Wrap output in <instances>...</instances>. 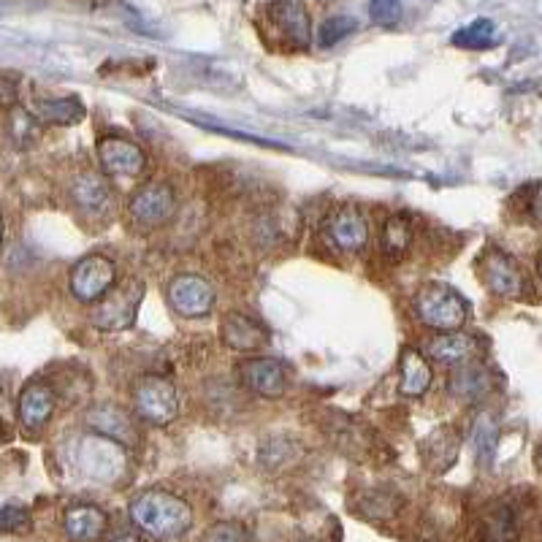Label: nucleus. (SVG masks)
I'll use <instances>...</instances> for the list:
<instances>
[{"instance_id":"obj_29","label":"nucleus","mask_w":542,"mask_h":542,"mask_svg":"<svg viewBox=\"0 0 542 542\" xmlns=\"http://www.w3.org/2000/svg\"><path fill=\"white\" fill-rule=\"evenodd\" d=\"M369 14L380 25V28H391L402 19V0H372L369 3Z\"/></svg>"},{"instance_id":"obj_32","label":"nucleus","mask_w":542,"mask_h":542,"mask_svg":"<svg viewBox=\"0 0 542 542\" xmlns=\"http://www.w3.org/2000/svg\"><path fill=\"white\" fill-rule=\"evenodd\" d=\"M532 217L537 220V223L542 225V185L534 187V193H532Z\"/></svg>"},{"instance_id":"obj_24","label":"nucleus","mask_w":542,"mask_h":542,"mask_svg":"<svg viewBox=\"0 0 542 542\" xmlns=\"http://www.w3.org/2000/svg\"><path fill=\"white\" fill-rule=\"evenodd\" d=\"M9 133L17 147H30L41 136V120L33 117L28 109H11L9 114Z\"/></svg>"},{"instance_id":"obj_21","label":"nucleus","mask_w":542,"mask_h":542,"mask_svg":"<svg viewBox=\"0 0 542 542\" xmlns=\"http://www.w3.org/2000/svg\"><path fill=\"white\" fill-rule=\"evenodd\" d=\"M431 380H434V374H431L429 361L418 353V350H404L402 353V377H399V391L404 396H423V393L431 388Z\"/></svg>"},{"instance_id":"obj_34","label":"nucleus","mask_w":542,"mask_h":542,"mask_svg":"<svg viewBox=\"0 0 542 542\" xmlns=\"http://www.w3.org/2000/svg\"><path fill=\"white\" fill-rule=\"evenodd\" d=\"M534 461H537V467L542 469V442H540V448H537V456H534Z\"/></svg>"},{"instance_id":"obj_12","label":"nucleus","mask_w":542,"mask_h":542,"mask_svg":"<svg viewBox=\"0 0 542 542\" xmlns=\"http://www.w3.org/2000/svg\"><path fill=\"white\" fill-rule=\"evenodd\" d=\"M271 25L280 30L296 49L309 47V14L301 0H271L266 6Z\"/></svg>"},{"instance_id":"obj_11","label":"nucleus","mask_w":542,"mask_h":542,"mask_svg":"<svg viewBox=\"0 0 542 542\" xmlns=\"http://www.w3.org/2000/svg\"><path fill=\"white\" fill-rule=\"evenodd\" d=\"M98 160L114 177H139L147 169V155L139 144L122 136H103L98 141Z\"/></svg>"},{"instance_id":"obj_9","label":"nucleus","mask_w":542,"mask_h":542,"mask_svg":"<svg viewBox=\"0 0 542 542\" xmlns=\"http://www.w3.org/2000/svg\"><path fill=\"white\" fill-rule=\"evenodd\" d=\"M174 209H177V196L166 182L141 187L139 193L131 198V204H128L133 223H139L141 228H158L174 215Z\"/></svg>"},{"instance_id":"obj_1","label":"nucleus","mask_w":542,"mask_h":542,"mask_svg":"<svg viewBox=\"0 0 542 542\" xmlns=\"http://www.w3.org/2000/svg\"><path fill=\"white\" fill-rule=\"evenodd\" d=\"M133 524L155 540H174L193 526V510L169 491H144L131 502Z\"/></svg>"},{"instance_id":"obj_17","label":"nucleus","mask_w":542,"mask_h":542,"mask_svg":"<svg viewBox=\"0 0 542 542\" xmlns=\"http://www.w3.org/2000/svg\"><path fill=\"white\" fill-rule=\"evenodd\" d=\"M426 353H429L434 361H442V364H467L472 358L480 353V345H477V337L472 334H461V331H442L437 337L431 339L426 345Z\"/></svg>"},{"instance_id":"obj_33","label":"nucleus","mask_w":542,"mask_h":542,"mask_svg":"<svg viewBox=\"0 0 542 542\" xmlns=\"http://www.w3.org/2000/svg\"><path fill=\"white\" fill-rule=\"evenodd\" d=\"M109 542H144V540H141L133 529H120V532H114L112 537H109Z\"/></svg>"},{"instance_id":"obj_28","label":"nucleus","mask_w":542,"mask_h":542,"mask_svg":"<svg viewBox=\"0 0 542 542\" xmlns=\"http://www.w3.org/2000/svg\"><path fill=\"white\" fill-rule=\"evenodd\" d=\"M30 529L28 510L11 505H0V534H19Z\"/></svg>"},{"instance_id":"obj_14","label":"nucleus","mask_w":542,"mask_h":542,"mask_svg":"<svg viewBox=\"0 0 542 542\" xmlns=\"http://www.w3.org/2000/svg\"><path fill=\"white\" fill-rule=\"evenodd\" d=\"M244 385L263 399H280L288 391V374L277 358H253L242 366Z\"/></svg>"},{"instance_id":"obj_36","label":"nucleus","mask_w":542,"mask_h":542,"mask_svg":"<svg viewBox=\"0 0 542 542\" xmlns=\"http://www.w3.org/2000/svg\"><path fill=\"white\" fill-rule=\"evenodd\" d=\"M0 242H3V215H0Z\"/></svg>"},{"instance_id":"obj_20","label":"nucleus","mask_w":542,"mask_h":542,"mask_svg":"<svg viewBox=\"0 0 542 542\" xmlns=\"http://www.w3.org/2000/svg\"><path fill=\"white\" fill-rule=\"evenodd\" d=\"M448 391L461 402H477L491 391V374L480 364H458L448 377Z\"/></svg>"},{"instance_id":"obj_4","label":"nucleus","mask_w":542,"mask_h":542,"mask_svg":"<svg viewBox=\"0 0 542 542\" xmlns=\"http://www.w3.org/2000/svg\"><path fill=\"white\" fill-rule=\"evenodd\" d=\"M133 410L152 426H169L179 415L177 388L166 377L147 374L133 385Z\"/></svg>"},{"instance_id":"obj_31","label":"nucleus","mask_w":542,"mask_h":542,"mask_svg":"<svg viewBox=\"0 0 542 542\" xmlns=\"http://www.w3.org/2000/svg\"><path fill=\"white\" fill-rule=\"evenodd\" d=\"M475 442H477V453H480V461H488L496 445V426L488 421V418H483V421L477 423Z\"/></svg>"},{"instance_id":"obj_2","label":"nucleus","mask_w":542,"mask_h":542,"mask_svg":"<svg viewBox=\"0 0 542 542\" xmlns=\"http://www.w3.org/2000/svg\"><path fill=\"white\" fill-rule=\"evenodd\" d=\"M76 464L90 480L114 486L128 475V453L125 445L103 434H90L76 448Z\"/></svg>"},{"instance_id":"obj_18","label":"nucleus","mask_w":542,"mask_h":542,"mask_svg":"<svg viewBox=\"0 0 542 542\" xmlns=\"http://www.w3.org/2000/svg\"><path fill=\"white\" fill-rule=\"evenodd\" d=\"M63 526H66V534L74 542H95L101 540L103 532H106L109 518H106L101 507L74 505L66 510Z\"/></svg>"},{"instance_id":"obj_6","label":"nucleus","mask_w":542,"mask_h":542,"mask_svg":"<svg viewBox=\"0 0 542 542\" xmlns=\"http://www.w3.org/2000/svg\"><path fill=\"white\" fill-rule=\"evenodd\" d=\"M117 280V266L106 255H87L71 269V293L82 304L101 301Z\"/></svg>"},{"instance_id":"obj_30","label":"nucleus","mask_w":542,"mask_h":542,"mask_svg":"<svg viewBox=\"0 0 542 542\" xmlns=\"http://www.w3.org/2000/svg\"><path fill=\"white\" fill-rule=\"evenodd\" d=\"M201 542H244V529L234 521H220V524L206 529Z\"/></svg>"},{"instance_id":"obj_7","label":"nucleus","mask_w":542,"mask_h":542,"mask_svg":"<svg viewBox=\"0 0 542 542\" xmlns=\"http://www.w3.org/2000/svg\"><path fill=\"white\" fill-rule=\"evenodd\" d=\"M169 304L179 318H204L215 307V288L198 274H179L169 285Z\"/></svg>"},{"instance_id":"obj_5","label":"nucleus","mask_w":542,"mask_h":542,"mask_svg":"<svg viewBox=\"0 0 542 542\" xmlns=\"http://www.w3.org/2000/svg\"><path fill=\"white\" fill-rule=\"evenodd\" d=\"M141 296H144V282L128 280L120 288H112L101 301H95L90 312V323L101 331H125L133 326L136 312H139Z\"/></svg>"},{"instance_id":"obj_22","label":"nucleus","mask_w":542,"mask_h":542,"mask_svg":"<svg viewBox=\"0 0 542 542\" xmlns=\"http://www.w3.org/2000/svg\"><path fill=\"white\" fill-rule=\"evenodd\" d=\"M85 106L79 98H41L36 101V117L52 125H76L85 120Z\"/></svg>"},{"instance_id":"obj_15","label":"nucleus","mask_w":542,"mask_h":542,"mask_svg":"<svg viewBox=\"0 0 542 542\" xmlns=\"http://www.w3.org/2000/svg\"><path fill=\"white\" fill-rule=\"evenodd\" d=\"M328 236L331 242L337 244L342 253H358L364 250V244L369 242V225H366V217L353 209V206H345V209H337L334 215L328 217Z\"/></svg>"},{"instance_id":"obj_27","label":"nucleus","mask_w":542,"mask_h":542,"mask_svg":"<svg viewBox=\"0 0 542 542\" xmlns=\"http://www.w3.org/2000/svg\"><path fill=\"white\" fill-rule=\"evenodd\" d=\"M358 28V22L347 14H339V17H331L323 22V28L318 33L320 47H334L339 41H345L347 36H353V30Z\"/></svg>"},{"instance_id":"obj_8","label":"nucleus","mask_w":542,"mask_h":542,"mask_svg":"<svg viewBox=\"0 0 542 542\" xmlns=\"http://www.w3.org/2000/svg\"><path fill=\"white\" fill-rule=\"evenodd\" d=\"M483 280H486L488 290L502 296V299H521L526 293V277L524 269L518 266L515 258H510L502 250H488L483 255Z\"/></svg>"},{"instance_id":"obj_35","label":"nucleus","mask_w":542,"mask_h":542,"mask_svg":"<svg viewBox=\"0 0 542 542\" xmlns=\"http://www.w3.org/2000/svg\"><path fill=\"white\" fill-rule=\"evenodd\" d=\"M537 274L542 277V247H540V255H537Z\"/></svg>"},{"instance_id":"obj_3","label":"nucleus","mask_w":542,"mask_h":542,"mask_svg":"<svg viewBox=\"0 0 542 542\" xmlns=\"http://www.w3.org/2000/svg\"><path fill=\"white\" fill-rule=\"evenodd\" d=\"M415 312L423 326L437 328V331H458L469 318L467 301L445 282L423 285L415 296Z\"/></svg>"},{"instance_id":"obj_26","label":"nucleus","mask_w":542,"mask_h":542,"mask_svg":"<svg viewBox=\"0 0 542 542\" xmlns=\"http://www.w3.org/2000/svg\"><path fill=\"white\" fill-rule=\"evenodd\" d=\"M518 540V529H515V518L507 507H499L486 518V542H515Z\"/></svg>"},{"instance_id":"obj_23","label":"nucleus","mask_w":542,"mask_h":542,"mask_svg":"<svg viewBox=\"0 0 542 542\" xmlns=\"http://www.w3.org/2000/svg\"><path fill=\"white\" fill-rule=\"evenodd\" d=\"M453 47L461 49H488L496 44V25L491 19H475L472 25L453 33Z\"/></svg>"},{"instance_id":"obj_13","label":"nucleus","mask_w":542,"mask_h":542,"mask_svg":"<svg viewBox=\"0 0 542 542\" xmlns=\"http://www.w3.org/2000/svg\"><path fill=\"white\" fill-rule=\"evenodd\" d=\"M57 407V396L49 383H30L22 388L17 402L19 423L28 431H41L52 421Z\"/></svg>"},{"instance_id":"obj_10","label":"nucleus","mask_w":542,"mask_h":542,"mask_svg":"<svg viewBox=\"0 0 542 542\" xmlns=\"http://www.w3.org/2000/svg\"><path fill=\"white\" fill-rule=\"evenodd\" d=\"M71 201L82 215L93 220H106L114 212V193L101 174L85 171L71 182Z\"/></svg>"},{"instance_id":"obj_19","label":"nucleus","mask_w":542,"mask_h":542,"mask_svg":"<svg viewBox=\"0 0 542 542\" xmlns=\"http://www.w3.org/2000/svg\"><path fill=\"white\" fill-rule=\"evenodd\" d=\"M87 423L95 434L103 437H112V440L122 442V445H131L133 442V421L131 415L120 410L117 404H98L93 410L87 412Z\"/></svg>"},{"instance_id":"obj_16","label":"nucleus","mask_w":542,"mask_h":542,"mask_svg":"<svg viewBox=\"0 0 542 542\" xmlns=\"http://www.w3.org/2000/svg\"><path fill=\"white\" fill-rule=\"evenodd\" d=\"M220 337L236 353H250V350H258L266 342V328L258 320L242 315V312H231V315L223 318Z\"/></svg>"},{"instance_id":"obj_25","label":"nucleus","mask_w":542,"mask_h":542,"mask_svg":"<svg viewBox=\"0 0 542 542\" xmlns=\"http://www.w3.org/2000/svg\"><path fill=\"white\" fill-rule=\"evenodd\" d=\"M412 242V228L407 223V217L396 215L391 217L383 228V250L388 255L407 253V247Z\"/></svg>"}]
</instances>
